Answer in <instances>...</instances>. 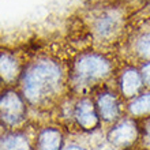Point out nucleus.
<instances>
[{
    "instance_id": "nucleus-3",
    "label": "nucleus",
    "mask_w": 150,
    "mask_h": 150,
    "mask_svg": "<svg viewBox=\"0 0 150 150\" xmlns=\"http://www.w3.org/2000/svg\"><path fill=\"white\" fill-rule=\"evenodd\" d=\"M25 115V107L21 97L14 91H8L1 97V119L7 124H16Z\"/></svg>"
},
{
    "instance_id": "nucleus-8",
    "label": "nucleus",
    "mask_w": 150,
    "mask_h": 150,
    "mask_svg": "<svg viewBox=\"0 0 150 150\" xmlns=\"http://www.w3.org/2000/svg\"><path fill=\"white\" fill-rule=\"evenodd\" d=\"M141 87V76L135 71H127L123 75L122 79V89L126 96H134L138 89Z\"/></svg>"
},
{
    "instance_id": "nucleus-13",
    "label": "nucleus",
    "mask_w": 150,
    "mask_h": 150,
    "mask_svg": "<svg viewBox=\"0 0 150 150\" xmlns=\"http://www.w3.org/2000/svg\"><path fill=\"white\" fill-rule=\"evenodd\" d=\"M62 150H85V149L81 147V146H78V145H68V146H66Z\"/></svg>"
},
{
    "instance_id": "nucleus-4",
    "label": "nucleus",
    "mask_w": 150,
    "mask_h": 150,
    "mask_svg": "<svg viewBox=\"0 0 150 150\" xmlns=\"http://www.w3.org/2000/svg\"><path fill=\"white\" fill-rule=\"evenodd\" d=\"M75 117L83 128H93L97 126L98 119L93 104L89 100H82L75 108Z\"/></svg>"
},
{
    "instance_id": "nucleus-9",
    "label": "nucleus",
    "mask_w": 150,
    "mask_h": 150,
    "mask_svg": "<svg viewBox=\"0 0 150 150\" xmlns=\"http://www.w3.org/2000/svg\"><path fill=\"white\" fill-rule=\"evenodd\" d=\"M1 150H30L29 142L23 135L14 134L1 139Z\"/></svg>"
},
{
    "instance_id": "nucleus-12",
    "label": "nucleus",
    "mask_w": 150,
    "mask_h": 150,
    "mask_svg": "<svg viewBox=\"0 0 150 150\" xmlns=\"http://www.w3.org/2000/svg\"><path fill=\"white\" fill-rule=\"evenodd\" d=\"M142 78H143V81H145V82L150 85V63L146 64V66L143 67V70H142Z\"/></svg>"
},
{
    "instance_id": "nucleus-5",
    "label": "nucleus",
    "mask_w": 150,
    "mask_h": 150,
    "mask_svg": "<svg viewBox=\"0 0 150 150\" xmlns=\"http://www.w3.org/2000/svg\"><path fill=\"white\" fill-rule=\"evenodd\" d=\"M135 137H137V128L128 120L117 124L109 134V138H111L112 142L116 143V145H120V146L131 143L135 139Z\"/></svg>"
},
{
    "instance_id": "nucleus-10",
    "label": "nucleus",
    "mask_w": 150,
    "mask_h": 150,
    "mask_svg": "<svg viewBox=\"0 0 150 150\" xmlns=\"http://www.w3.org/2000/svg\"><path fill=\"white\" fill-rule=\"evenodd\" d=\"M130 109L134 115H143V113L150 112V93L135 98L131 103Z\"/></svg>"
},
{
    "instance_id": "nucleus-7",
    "label": "nucleus",
    "mask_w": 150,
    "mask_h": 150,
    "mask_svg": "<svg viewBox=\"0 0 150 150\" xmlns=\"http://www.w3.org/2000/svg\"><path fill=\"white\" fill-rule=\"evenodd\" d=\"M98 111L100 115L105 120H112L117 116V103L116 98L111 94H103L98 98Z\"/></svg>"
},
{
    "instance_id": "nucleus-6",
    "label": "nucleus",
    "mask_w": 150,
    "mask_h": 150,
    "mask_svg": "<svg viewBox=\"0 0 150 150\" xmlns=\"http://www.w3.org/2000/svg\"><path fill=\"white\" fill-rule=\"evenodd\" d=\"M62 134L55 128H45L37 139V150H62Z\"/></svg>"
},
{
    "instance_id": "nucleus-2",
    "label": "nucleus",
    "mask_w": 150,
    "mask_h": 150,
    "mask_svg": "<svg viewBox=\"0 0 150 150\" xmlns=\"http://www.w3.org/2000/svg\"><path fill=\"white\" fill-rule=\"evenodd\" d=\"M109 71L107 60L98 56H85L75 66V75L79 81H93L103 78Z\"/></svg>"
},
{
    "instance_id": "nucleus-11",
    "label": "nucleus",
    "mask_w": 150,
    "mask_h": 150,
    "mask_svg": "<svg viewBox=\"0 0 150 150\" xmlns=\"http://www.w3.org/2000/svg\"><path fill=\"white\" fill-rule=\"evenodd\" d=\"M138 51L141 52L143 56L150 57V33H149V34H146V36H143L142 38L139 40Z\"/></svg>"
},
{
    "instance_id": "nucleus-1",
    "label": "nucleus",
    "mask_w": 150,
    "mask_h": 150,
    "mask_svg": "<svg viewBox=\"0 0 150 150\" xmlns=\"http://www.w3.org/2000/svg\"><path fill=\"white\" fill-rule=\"evenodd\" d=\"M62 82L60 68L52 62H38L23 76V93L32 103H42L57 91Z\"/></svg>"
}]
</instances>
